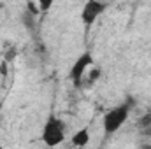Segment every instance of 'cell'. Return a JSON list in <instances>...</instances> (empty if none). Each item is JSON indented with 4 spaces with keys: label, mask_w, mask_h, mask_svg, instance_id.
Listing matches in <instances>:
<instances>
[{
    "label": "cell",
    "mask_w": 151,
    "mask_h": 149,
    "mask_svg": "<svg viewBox=\"0 0 151 149\" xmlns=\"http://www.w3.org/2000/svg\"><path fill=\"white\" fill-rule=\"evenodd\" d=\"M99 2H107V0H99Z\"/></svg>",
    "instance_id": "7c38bea8"
},
{
    "label": "cell",
    "mask_w": 151,
    "mask_h": 149,
    "mask_svg": "<svg viewBox=\"0 0 151 149\" xmlns=\"http://www.w3.org/2000/svg\"><path fill=\"white\" fill-rule=\"evenodd\" d=\"M107 9V2H99V0H86L81 11V21L84 27H91Z\"/></svg>",
    "instance_id": "277c9868"
},
{
    "label": "cell",
    "mask_w": 151,
    "mask_h": 149,
    "mask_svg": "<svg viewBox=\"0 0 151 149\" xmlns=\"http://www.w3.org/2000/svg\"><path fill=\"white\" fill-rule=\"evenodd\" d=\"M21 23H23V27L28 30V32H34L35 30V23H37V16L34 14V12H30L28 9H25L23 12H21Z\"/></svg>",
    "instance_id": "8992f818"
},
{
    "label": "cell",
    "mask_w": 151,
    "mask_h": 149,
    "mask_svg": "<svg viewBox=\"0 0 151 149\" xmlns=\"http://www.w3.org/2000/svg\"><path fill=\"white\" fill-rule=\"evenodd\" d=\"M0 2H2V0H0Z\"/></svg>",
    "instance_id": "5bb4252c"
},
{
    "label": "cell",
    "mask_w": 151,
    "mask_h": 149,
    "mask_svg": "<svg viewBox=\"0 0 151 149\" xmlns=\"http://www.w3.org/2000/svg\"><path fill=\"white\" fill-rule=\"evenodd\" d=\"M93 62H95L93 60V54L90 51H84V53H81L76 58V62L72 63V67L69 70V79L74 82L77 88L83 86V79H84L86 72L90 70V67H93Z\"/></svg>",
    "instance_id": "3957f363"
},
{
    "label": "cell",
    "mask_w": 151,
    "mask_h": 149,
    "mask_svg": "<svg viewBox=\"0 0 151 149\" xmlns=\"http://www.w3.org/2000/svg\"><path fill=\"white\" fill-rule=\"evenodd\" d=\"M39 2V9H40V12H47V11H51V7H53V4H55V0H37Z\"/></svg>",
    "instance_id": "9c48e42d"
},
{
    "label": "cell",
    "mask_w": 151,
    "mask_h": 149,
    "mask_svg": "<svg viewBox=\"0 0 151 149\" xmlns=\"http://www.w3.org/2000/svg\"><path fill=\"white\" fill-rule=\"evenodd\" d=\"M27 9H28L30 12H34L35 16H39V14H40V9H39V5H35L32 0H28V2H27Z\"/></svg>",
    "instance_id": "30bf717a"
},
{
    "label": "cell",
    "mask_w": 151,
    "mask_h": 149,
    "mask_svg": "<svg viewBox=\"0 0 151 149\" xmlns=\"http://www.w3.org/2000/svg\"><path fill=\"white\" fill-rule=\"evenodd\" d=\"M130 109H132L130 104H119V105L109 109V111L104 114L102 126H104L106 135H113V133H116V132L127 123V119H128V116H130Z\"/></svg>",
    "instance_id": "7a4b0ae2"
},
{
    "label": "cell",
    "mask_w": 151,
    "mask_h": 149,
    "mask_svg": "<svg viewBox=\"0 0 151 149\" xmlns=\"http://www.w3.org/2000/svg\"><path fill=\"white\" fill-rule=\"evenodd\" d=\"M63 140H65V125H63V121L55 114L47 116V119L44 123V128H42V142L49 148H55V146H60Z\"/></svg>",
    "instance_id": "6da1fadb"
},
{
    "label": "cell",
    "mask_w": 151,
    "mask_h": 149,
    "mask_svg": "<svg viewBox=\"0 0 151 149\" xmlns=\"http://www.w3.org/2000/svg\"><path fill=\"white\" fill-rule=\"evenodd\" d=\"M0 109H2V102H0Z\"/></svg>",
    "instance_id": "4fadbf2b"
},
{
    "label": "cell",
    "mask_w": 151,
    "mask_h": 149,
    "mask_svg": "<svg viewBox=\"0 0 151 149\" xmlns=\"http://www.w3.org/2000/svg\"><path fill=\"white\" fill-rule=\"evenodd\" d=\"M88 142H90V128L88 126H83L81 130H77L70 139V144L76 148H86Z\"/></svg>",
    "instance_id": "5b68a950"
},
{
    "label": "cell",
    "mask_w": 151,
    "mask_h": 149,
    "mask_svg": "<svg viewBox=\"0 0 151 149\" xmlns=\"http://www.w3.org/2000/svg\"><path fill=\"white\" fill-rule=\"evenodd\" d=\"M137 126H139L141 130H146V128H150V126H151V112H148V114H144V116H141V117H139V121H137Z\"/></svg>",
    "instance_id": "ba28073f"
},
{
    "label": "cell",
    "mask_w": 151,
    "mask_h": 149,
    "mask_svg": "<svg viewBox=\"0 0 151 149\" xmlns=\"http://www.w3.org/2000/svg\"><path fill=\"white\" fill-rule=\"evenodd\" d=\"M0 65H2V67H0V72H2V74H7V63H5V62H2Z\"/></svg>",
    "instance_id": "8fae6325"
},
{
    "label": "cell",
    "mask_w": 151,
    "mask_h": 149,
    "mask_svg": "<svg viewBox=\"0 0 151 149\" xmlns=\"http://www.w3.org/2000/svg\"><path fill=\"white\" fill-rule=\"evenodd\" d=\"M99 77H100V69L99 67H90V72H86L84 79H83V84L86 88H91L99 81Z\"/></svg>",
    "instance_id": "52a82bcc"
}]
</instances>
